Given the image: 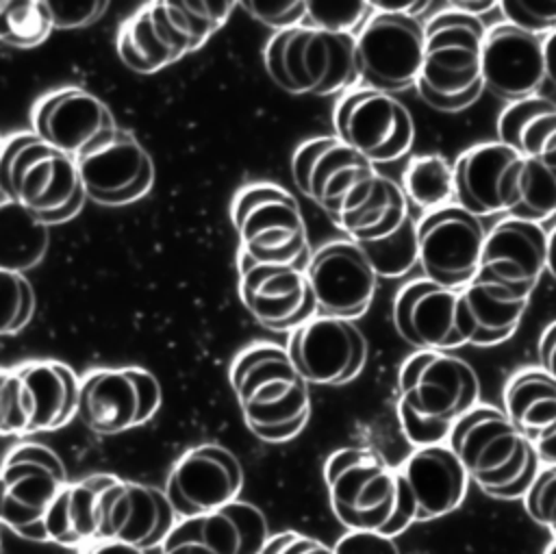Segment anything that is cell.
Segmentation results:
<instances>
[{
	"label": "cell",
	"mask_w": 556,
	"mask_h": 554,
	"mask_svg": "<svg viewBox=\"0 0 556 554\" xmlns=\"http://www.w3.org/2000/svg\"><path fill=\"white\" fill-rule=\"evenodd\" d=\"M295 187L352 241L395 232L408 213L404 189L337 137H313L291 156Z\"/></svg>",
	"instance_id": "1"
},
{
	"label": "cell",
	"mask_w": 556,
	"mask_h": 554,
	"mask_svg": "<svg viewBox=\"0 0 556 554\" xmlns=\"http://www.w3.org/2000/svg\"><path fill=\"white\" fill-rule=\"evenodd\" d=\"M397 419L413 448L441 445L460 417L478 406L473 367L447 352L417 350L397 374Z\"/></svg>",
	"instance_id": "2"
},
{
	"label": "cell",
	"mask_w": 556,
	"mask_h": 554,
	"mask_svg": "<svg viewBox=\"0 0 556 554\" xmlns=\"http://www.w3.org/2000/svg\"><path fill=\"white\" fill-rule=\"evenodd\" d=\"M228 378L243 421L258 439L280 443L302 432L311 415L308 382L287 348L248 345L232 358Z\"/></svg>",
	"instance_id": "3"
},
{
	"label": "cell",
	"mask_w": 556,
	"mask_h": 554,
	"mask_svg": "<svg viewBox=\"0 0 556 554\" xmlns=\"http://www.w3.org/2000/svg\"><path fill=\"white\" fill-rule=\"evenodd\" d=\"M447 445L469 480L497 500L526 498L543 465L534 443L495 406L478 404L460 417Z\"/></svg>",
	"instance_id": "4"
},
{
	"label": "cell",
	"mask_w": 556,
	"mask_h": 554,
	"mask_svg": "<svg viewBox=\"0 0 556 554\" xmlns=\"http://www.w3.org/2000/svg\"><path fill=\"white\" fill-rule=\"evenodd\" d=\"M0 189L2 200L20 204L46 226L70 222L87 200L76 156L35 133H15L2 141Z\"/></svg>",
	"instance_id": "5"
},
{
	"label": "cell",
	"mask_w": 556,
	"mask_h": 554,
	"mask_svg": "<svg viewBox=\"0 0 556 554\" xmlns=\"http://www.w3.org/2000/svg\"><path fill=\"white\" fill-rule=\"evenodd\" d=\"M486 28L480 17L450 9L426 24V50L417 91L443 113L471 106L484 91L482 50Z\"/></svg>",
	"instance_id": "6"
},
{
	"label": "cell",
	"mask_w": 556,
	"mask_h": 554,
	"mask_svg": "<svg viewBox=\"0 0 556 554\" xmlns=\"http://www.w3.org/2000/svg\"><path fill=\"white\" fill-rule=\"evenodd\" d=\"M334 517L348 530H374L395 539L400 526V476L371 448H339L324 463Z\"/></svg>",
	"instance_id": "7"
},
{
	"label": "cell",
	"mask_w": 556,
	"mask_h": 554,
	"mask_svg": "<svg viewBox=\"0 0 556 554\" xmlns=\"http://www.w3.org/2000/svg\"><path fill=\"white\" fill-rule=\"evenodd\" d=\"M263 61L269 78L289 93L332 96L361 80L356 37L311 26L276 33Z\"/></svg>",
	"instance_id": "8"
},
{
	"label": "cell",
	"mask_w": 556,
	"mask_h": 554,
	"mask_svg": "<svg viewBox=\"0 0 556 554\" xmlns=\"http://www.w3.org/2000/svg\"><path fill=\"white\" fill-rule=\"evenodd\" d=\"M230 219L239 250L258 263L291 265L311 254L298 200L278 185L252 182L237 191Z\"/></svg>",
	"instance_id": "9"
},
{
	"label": "cell",
	"mask_w": 556,
	"mask_h": 554,
	"mask_svg": "<svg viewBox=\"0 0 556 554\" xmlns=\"http://www.w3.org/2000/svg\"><path fill=\"white\" fill-rule=\"evenodd\" d=\"M70 484L61 456L43 443H20L2 465V524L28 541H48L46 517Z\"/></svg>",
	"instance_id": "10"
},
{
	"label": "cell",
	"mask_w": 556,
	"mask_h": 554,
	"mask_svg": "<svg viewBox=\"0 0 556 554\" xmlns=\"http://www.w3.org/2000/svg\"><path fill=\"white\" fill-rule=\"evenodd\" d=\"M332 126L337 139L374 165L397 161L415 139L408 109L393 93L369 87L339 98L332 109Z\"/></svg>",
	"instance_id": "11"
},
{
	"label": "cell",
	"mask_w": 556,
	"mask_h": 554,
	"mask_svg": "<svg viewBox=\"0 0 556 554\" xmlns=\"http://www.w3.org/2000/svg\"><path fill=\"white\" fill-rule=\"evenodd\" d=\"M426 50V24L406 13L376 11L356 37L361 83L397 93L417 85Z\"/></svg>",
	"instance_id": "12"
},
{
	"label": "cell",
	"mask_w": 556,
	"mask_h": 554,
	"mask_svg": "<svg viewBox=\"0 0 556 554\" xmlns=\"http://www.w3.org/2000/svg\"><path fill=\"white\" fill-rule=\"evenodd\" d=\"M486 235L482 219L458 204L426 213L417 224L424 278L447 289H465L480 274Z\"/></svg>",
	"instance_id": "13"
},
{
	"label": "cell",
	"mask_w": 556,
	"mask_h": 554,
	"mask_svg": "<svg viewBox=\"0 0 556 554\" xmlns=\"http://www.w3.org/2000/svg\"><path fill=\"white\" fill-rule=\"evenodd\" d=\"M311 256L313 252L291 265H271L239 250V300L261 326L293 332L317 317L315 293L306 276Z\"/></svg>",
	"instance_id": "14"
},
{
	"label": "cell",
	"mask_w": 556,
	"mask_h": 554,
	"mask_svg": "<svg viewBox=\"0 0 556 554\" xmlns=\"http://www.w3.org/2000/svg\"><path fill=\"white\" fill-rule=\"evenodd\" d=\"M161 400V385L148 369H96L80 378L78 415L93 432L117 435L150 421Z\"/></svg>",
	"instance_id": "15"
},
{
	"label": "cell",
	"mask_w": 556,
	"mask_h": 554,
	"mask_svg": "<svg viewBox=\"0 0 556 554\" xmlns=\"http://www.w3.org/2000/svg\"><path fill=\"white\" fill-rule=\"evenodd\" d=\"M78 172L89 200L102 206H124L143 198L154 185V163L139 139L115 128L85 148Z\"/></svg>",
	"instance_id": "16"
},
{
	"label": "cell",
	"mask_w": 556,
	"mask_h": 554,
	"mask_svg": "<svg viewBox=\"0 0 556 554\" xmlns=\"http://www.w3.org/2000/svg\"><path fill=\"white\" fill-rule=\"evenodd\" d=\"M526 159L502 141L467 148L454 161V204L484 217L513 213L521 200Z\"/></svg>",
	"instance_id": "17"
},
{
	"label": "cell",
	"mask_w": 556,
	"mask_h": 554,
	"mask_svg": "<svg viewBox=\"0 0 556 554\" xmlns=\"http://www.w3.org/2000/svg\"><path fill=\"white\" fill-rule=\"evenodd\" d=\"M243 467L239 458L217 443L189 448L169 469L165 493L178 519L213 513L239 500Z\"/></svg>",
	"instance_id": "18"
},
{
	"label": "cell",
	"mask_w": 556,
	"mask_h": 554,
	"mask_svg": "<svg viewBox=\"0 0 556 554\" xmlns=\"http://www.w3.org/2000/svg\"><path fill=\"white\" fill-rule=\"evenodd\" d=\"M287 352L308 385H343L367 363V339L350 319L317 315L289 335Z\"/></svg>",
	"instance_id": "19"
},
{
	"label": "cell",
	"mask_w": 556,
	"mask_h": 554,
	"mask_svg": "<svg viewBox=\"0 0 556 554\" xmlns=\"http://www.w3.org/2000/svg\"><path fill=\"white\" fill-rule=\"evenodd\" d=\"M178 521L165 489L113 476L100 500L98 541L163 547Z\"/></svg>",
	"instance_id": "20"
},
{
	"label": "cell",
	"mask_w": 556,
	"mask_h": 554,
	"mask_svg": "<svg viewBox=\"0 0 556 554\" xmlns=\"http://www.w3.org/2000/svg\"><path fill=\"white\" fill-rule=\"evenodd\" d=\"M317 315L354 319L367 313L376 293V272L356 241L339 239L317 248L306 267Z\"/></svg>",
	"instance_id": "21"
},
{
	"label": "cell",
	"mask_w": 556,
	"mask_h": 554,
	"mask_svg": "<svg viewBox=\"0 0 556 554\" xmlns=\"http://www.w3.org/2000/svg\"><path fill=\"white\" fill-rule=\"evenodd\" d=\"M397 335L417 350L445 352L469 345L460 306V289L419 278L404 285L393 300Z\"/></svg>",
	"instance_id": "22"
},
{
	"label": "cell",
	"mask_w": 556,
	"mask_h": 554,
	"mask_svg": "<svg viewBox=\"0 0 556 554\" xmlns=\"http://www.w3.org/2000/svg\"><path fill=\"white\" fill-rule=\"evenodd\" d=\"M547 241L545 224L508 215L489 230L478 276L530 298L547 269Z\"/></svg>",
	"instance_id": "23"
},
{
	"label": "cell",
	"mask_w": 556,
	"mask_h": 554,
	"mask_svg": "<svg viewBox=\"0 0 556 554\" xmlns=\"http://www.w3.org/2000/svg\"><path fill=\"white\" fill-rule=\"evenodd\" d=\"M484 89L506 102L534 98L545 83L543 37L508 22L486 30L482 50Z\"/></svg>",
	"instance_id": "24"
},
{
	"label": "cell",
	"mask_w": 556,
	"mask_h": 554,
	"mask_svg": "<svg viewBox=\"0 0 556 554\" xmlns=\"http://www.w3.org/2000/svg\"><path fill=\"white\" fill-rule=\"evenodd\" d=\"M30 119L37 137L72 156L117 128L111 109L83 87L50 91L35 104Z\"/></svg>",
	"instance_id": "25"
},
{
	"label": "cell",
	"mask_w": 556,
	"mask_h": 554,
	"mask_svg": "<svg viewBox=\"0 0 556 554\" xmlns=\"http://www.w3.org/2000/svg\"><path fill=\"white\" fill-rule=\"evenodd\" d=\"M413 504L415 521H430L456 511L467 493L469 476L450 445L415 448L397 469Z\"/></svg>",
	"instance_id": "26"
},
{
	"label": "cell",
	"mask_w": 556,
	"mask_h": 554,
	"mask_svg": "<svg viewBox=\"0 0 556 554\" xmlns=\"http://www.w3.org/2000/svg\"><path fill=\"white\" fill-rule=\"evenodd\" d=\"M193 50L174 2L167 0L146 4L117 33V56L139 74L159 72Z\"/></svg>",
	"instance_id": "27"
},
{
	"label": "cell",
	"mask_w": 556,
	"mask_h": 554,
	"mask_svg": "<svg viewBox=\"0 0 556 554\" xmlns=\"http://www.w3.org/2000/svg\"><path fill=\"white\" fill-rule=\"evenodd\" d=\"M20 376L30 432L56 430L78 415L80 378L61 361H30L13 367Z\"/></svg>",
	"instance_id": "28"
},
{
	"label": "cell",
	"mask_w": 556,
	"mask_h": 554,
	"mask_svg": "<svg viewBox=\"0 0 556 554\" xmlns=\"http://www.w3.org/2000/svg\"><path fill=\"white\" fill-rule=\"evenodd\" d=\"M528 302L530 298L517 295L500 282L476 276L473 282L460 289L467 343L480 348L504 343L519 328Z\"/></svg>",
	"instance_id": "29"
},
{
	"label": "cell",
	"mask_w": 556,
	"mask_h": 554,
	"mask_svg": "<svg viewBox=\"0 0 556 554\" xmlns=\"http://www.w3.org/2000/svg\"><path fill=\"white\" fill-rule=\"evenodd\" d=\"M180 526L213 554H261L271 537L263 511L245 500H235L200 517L180 519Z\"/></svg>",
	"instance_id": "30"
},
{
	"label": "cell",
	"mask_w": 556,
	"mask_h": 554,
	"mask_svg": "<svg viewBox=\"0 0 556 554\" xmlns=\"http://www.w3.org/2000/svg\"><path fill=\"white\" fill-rule=\"evenodd\" d=\"M497 141L556 178V102L534 96L508 104L497 117Z\"/></svg>",
	"instance_id": "31"
},
{
	"label": "cell",
	"mask_w": 556,
	"mask_h": 554,
	"mask_svg": "<svg viewBox=\"0 0 556 554\" xmlns=\"http://www.w3.org/2000/svg\"><path fill=\"white\" fill-rule=\"evenodd\" d=\"M111 480V474H93L78 482H70L46 517L48 541L65 547H85L98 541L100 500Z\"/></svg>",
	"instance_id": "32"
},
{
	"label": "cell",
	"mask_w": 556,
	"mask_h": 554,
	"mask_svg": "<svg viewBox=\"0 0 556 554\" xmlns=\"http://www.w3.org/2000/svg\"><path fill=\"white\" fill-rule=\"evenodd\" d=\"M504 413L536 443L556 428V380L545 369H521L504 387Z\"/></svg>",
	"instance_id": "33"
},
{
	"label": "cell",
	"mask_w": 556,
	"mask_h": 554,
	"mask_svg": "<svg viewBox=\"0 0 556 554\" xmlns=\"http://www.w3.org/2000/svg\"><path fill=\"white\" fill-rule=\"evenodd\" d=\"M0 217V269L24 272L39 263L48 245V226L9 200H2Z\"/></svg>",
	"instance_id": "34"
},
{
	"label": "cell",
	"mask_w": 556,
	"mask_h": 554,
	"mask_svg": "<svg viewBox=\"0 0 556 554\" xmlns=\"http://www.w3.org/2000/svg\"><path fill=\"white\" fill-rule=\"evenodd\" d=\"M402 189L406 200L432 213L454 204V165L441 154L413 156L404 169Z\"/></svg>",
	"instance_id": "35"
},
{
	"label": "cell",
	"mask_w": 556,
	"mask_h": 554,
	"mask_svg": "<svg viewBox=\"0 0 556 554\" xmlns=\"http://www.w3.org/2000/svg\"><path fill=\"white\" fill-rule=\"evenodd\" d=\"M371 263L376 276L400 278L406 276L415 265H419V243L417 224L408 215L406 222L391 235L374 241H356Z\"/></svg>",
	"instance_id": "36"
},
{
	"label": "cell",
	"mask_w": 556,
	"mask_h": 554,
	"mask_svg": "<svg viewBox=\"0 0 556 554\" xmlns=\"http://www.w3.org/2000/svg\"><path fill=\"white\" fill-rule=\"evenodd\" d=\"M54 24L46 2L20 0L0 2V39L20 50L35 48L48 39Z\"/></svg>",
	"instance_id": "37"
},
{
	"label": "cell",
	"mask_w": 556,
	"mask_h": 554,
	"mask_svg": "<svg viewBox=\"0 0 556 554\" xmlns=\"http://www.w3.org/2000/svg\"><path fill=\"white\" fill-rule=\"evenodd\" d=\"M37 298L30 280L22 272L0 269V332L15 335L28 326L35 315Z\"/></svg>",
	"instance_id": "38"
},
{
	"label": "cell",
	"mask_w": 556,
	"mask_h": 554,
	"mask_svg": "<svg viewBox=\"0 0 556 554\" xmlns=\"http://www.w3.org/2000/svg\"><path fill=\"white\" fill-rule=\"evenodd\" d=\"M556 215V178L536 161L526 159L521 200L510 217L528 222H547Z\"/></svg>",
	"instance_id": "39"
},
{
	"label": "cell",
	"mask_w": 556,
	"mask_h": 554,
	"mask_svg": "<svg viewBox=\"0 0 556 554\" xmlns=\"http://www.w3.org/2000/svg\"><path fill=\"white\" fill-rule=\"evenodd\" d=\"M374 13L371 2H306L302 26L358 37Z\"/></svg>",
	"instance_id": "40"
},
{
	"label": "cell",
	"mask_w": 556,
	"mask_h": 554,
	"mask_svg": "<svg viewBox=\"0 0 556 554\" xmlns=\"http://www.w3.org/2000/svg\"><path fill=\"white\" fill-rule=\"evenodd\" d=\"M0 430L4 435H30L24 391L15 369H4L0 378Z\"/></svg>",
	"instance_id": "41"
},
{
	"label": "cell",
	"mask_w": 556,
	"mask_h": 554,
	"mask_svg": "<svg viewBox=\"0 0 556 554\" xmlns=\"http://www.w3.org/2000/svg\"><path fill=\"white\" fill-rule=\"evenodd\" d=\"M528 515L556 537V465H543L523 498Z\"/></svg>",
	"instance_id": "42"
},
{
	"label": "cell",
	"mask_w": 556,
	"mask_h": 554,
	"mask_svg": "<svg viewBox=\"0 0 556 554\" xmlns=\"http://www.w3.org/2000/svg\"><path fill=\"white\" fill-rule=\"evenodd\" d=\"M500 9L508 24L539 35H549L556 30V0H543V2H523V0H508L500 2Z\"/></svg>",
	"instance_id": "43"
},
{
	"label": "cell",
	"mask_w": 556,
	"mask_h": 554,
	"mask_svg": "<svg viewBox=\"0 0 556 554\" xmlns=\"http://www.w3.org/2000/svg\"><path fill=\"white\" fill-rule=\"evenodd\" d=\"M241 9H245L254 20H258L265 26L276 28V33L302 26L306 15V2L304 0H285V2H241Z\"/></svg>",
	"instance_id": "44"
},
{
	"label": "cell",
	"mask_w": 556,
	"mask_h": 554,
	"mask_svg": "<svg viewBox=\"0 0 556 554\" xmlns=\"http://www.w3.org/2000/svg\"><path fill=\"white\" fill-rule=\"evenodd\" d=\"M332 547L337 554H402L395 539L374 530H348Z\"/></svg>",
	"instance_id": "45"
},
{
	"label": "cell",
	"mask_w": 556,
	"mask_h": 554,
	"mask_svg": "<svg viewBox=\"0 0 556 554\" xmlns=\"http://www.w3.org/2000/svg\"><path fill=\"white\" fill-rule=\"evenodd\" d=\"M54 28H80L96 22L106 2H46Z\"/></svg>",
	"instance_id": "46"
},
{
	"label": "cell",
	"mask_w": 556,
	"mask_h": 554,
	"mask_svg": "<svg viewBox=\"0 0 556 554\" xmlns=\"http://www.w3.org/2000/svg\"><path fill=\"white\" fill-rule=\"evenodd\" d=\"M261 554H337V552L334 547H328L326 543L313 537L285 530V532L271 534Z\"/></svg>",
	"instance_id": "47"
},
{
	"label": "cell",
	"mask_w": 556,
	"mask_h": 554,
	"mask_svg": "<svg viewBox=\"0 0 556 554\" xmlns=\"http://www.w3.org/2000/svg\"><path fill=\"white\" fill-rule=\"evenodd\" d=\"M161 554H213V552L206 545H202L198 539H193L178 521L172 534L167 537V541L163 543Z\"/></svg>",
	"instance_id": "48"
},
{
	"label": "cell",
	"mask_w": 556,
	"mask_h": 554,
	"mask_svg": "<svg viewBox=\"0 0 556 554\" xmlns=\"http://www.w3.org/2000/svg\"><path fill=\"white\" fill-rule=\"evenodd\" d=\"M539 363L556 380V322H552L539 339Z\"/></svg>",
	"instance_id": "49"
},
{
	"label": "cell",
	"mask_w": 556,
	"mask_h": 554,
	"mask_svg": "<svg viewBox=\"0 0 556 554\" xmlns=\"http://www.w3.org/2000/svg\"><path fill=\"white\" fill-rule=\"evenodd\" d=\"M83 554H148V550L124 541H93L85 545Z\"/></svg>",
	"instance_id": "50"
},
{
	"label": "cell",
	"mask_w": 556,
	"mask_h": 554,
	"mask_svg": "<svg viewBox=\"0 0 556 554\" xmlns=\"http://www.w3.org/2000/svg\"><path fill=\"white\" fill-rule=\"evenodd\" d=\"M543 56H545V80L556 87V30L543 37Z\"/></svg>",
	"instance_id": "51"
},
{
	"label": "cell",
	"mask_w": 556,
	"mask_h": 554,
	"mask_svg": "<svg viewBox=\"0 0 556 554\" xmlns=\"http://www.w3.org/2000/svg\"><path fill=\"white\" fill-rule=\"evenodd\" d=\"M543 465H556V428L534 443Z\"/></svg>",
	"instance_id": "52"
},
{
	"label": "cell",
	"mask_w": 556,
	"mask_h": 554,
	"mask_svg": "<svg viewBox=\"0 0 556 554\" xmlns=\"http://www.w3.org/2000/svg\"><path fill=\"white\" fill-rule=\"evenodd\" d=\"M495 7H500V2H452V9L463 11L467 15H473V17L486 13V11L495 9Z\"/></svg>",
	"instance_id": "53"
},
{
	"label": "cell",
	"mask_w": 556,
	"mask_h": 554,
	"mask_svg": "<svg viewBox=\"0 0 556 554\" xmlns=\"http://www.w3.org/2000/svg\"><path fill=\"white\" fill-rule=\"evenodd\" d=\"M547 272L552 278H556V224L549 228V241H547Z\"/></svg>",
	"instance_id": "54"
},
{
	"label": "cell",
	"mask_w": 556,
	"mask_h": 554,
	"mask_svg": "<svg viewBox=\"0 0 556 554\" xmlns=\"http://www.w3.org/2000/svg\"><path fill=\"white\" fill-rule=\"evenodd\" d=\"M545 554H556V539L547 545V550H545Z\"/></svg>",
	"instance_id": "55"
}]
</instances>
